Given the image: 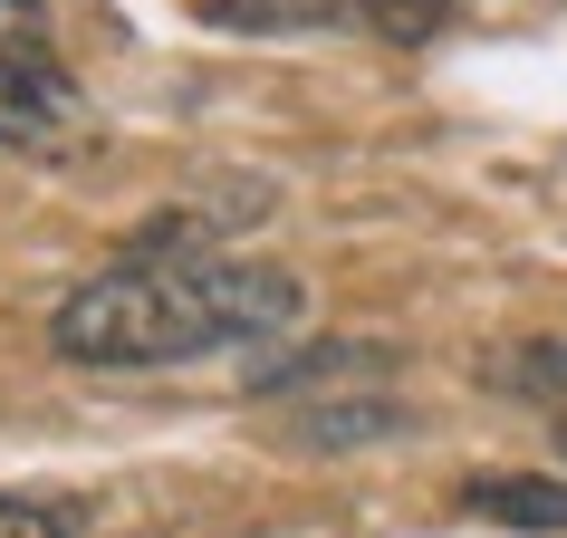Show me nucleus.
Listing matches in <instances>:
<instances>
[{
    "label": "nucleus",
    "instance_id": "1",
    "mask_svg": "<svg viewBox=\"0 0 567 538\" xmlns=\"http://www.w3.org/2000/svg\"><path fill=\"white\" fill-rule=\"evenodd\" d=\"M308 308L299 269L231 260V250H174V260H116L87 289H68L49 346L68 365H183L240 337H279Z\"/></svg>",
    "mask_w": 567,
    "mask_h": 538
},
{
    "label": "nucleus",
    "instance_id": "2",
    "mask_svg": "<svg viewBox=\"0 0 567 538\" xmlns=\"http://www.w3.org/2000/svg\"><path fill=\"white\" fill-rule=\"evenodd\" d=\"M87 125V96L68 77L59 39L30 0H0V154H59L78 145Z\"/></svg>",
    "mask_w": 567,
    "mask_h": 538
},
{
    "label": "nucleus",
    "instance_id": "3",
    "mask_svg": "<svg viewBox=\"0 0 567 538\" xmlns=\"http://www.w3.org/2000/svg\"><path fill=\"white\" fill-rule=\"evenodd\" d=\"M472 509L481 519H509V529H567V480L491 472V480H472Z\"/></svg>",
    "mask_w": 567,
    "mask_h": 538
},
{
    "label": "nucleus",
    "instance_id": "4",
    "mask_svg": "<svg viewBox=\"0 0 567 538\" xmlns=\"http://www.w3.org/2000/svg\"><path fill=\"white\" fill-rule=\"evenodd\" d=\"M337 20H365V30L394 39V49H423V39L452 20V0H337Z\"/></svg>",
    "mask_w": 567,
    "mask_h": 538
},
{
    "label": "nucleus",
    "instance_id": "5",
    "mask_svg": "<svg viewBox=\"0 0 567 538\" xmlns=\"http://www.w3.org/2000/svg\"><path fill=\"white\" fill-rule=\"evenodd\" d=\"M0 538H87V509L78 500H10L0 490Z\"/></svg>",
    "mask_w": 567,
    "mask_h": 538
},
{
    "label": "nucleus",
    "instance_id": "6",
    "mask_svg": "<svg viewBox=\"0 0 567 538\" xmlns=\"http://www.w3.org/2000/svg\"><path fill=\"white\" fill-rule=\"evenodd\" d=\"M501 385H538V394H567V346H538V356H509Z\"/></svg>",
    "mask_w": 567,
    "mask_h": 538
}]
</instances>
